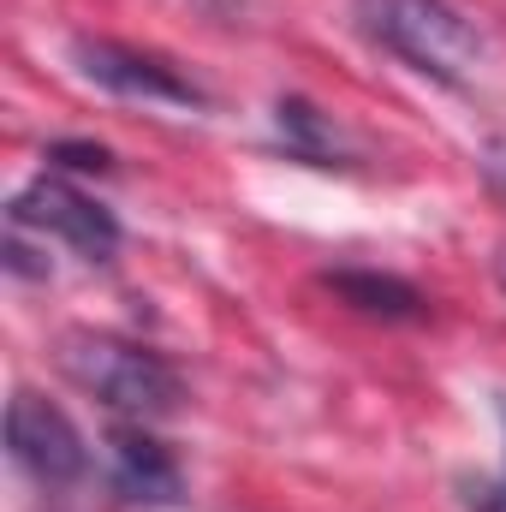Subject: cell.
<instances>
[{"mask_svg":"<svg viewBox=\"0 0 506 512\" xmlns=\"http://www.w3.org/2000/svg\"><path fill=\"white\" fill-rule=\"evenodd\" d=\"M352 18L376 48L435 84H465L489 54L477 18L459 0H352Z\"/></svg>","mask_w":506,"mask_h":512,"instance_id":"6da1fadb","label":"cell"},{"mask_svg":"<svg viewBox=\"0 0 506 512\" xmlns=\"http://www.w3.org/2000/svg\"><path fill=\"white\" fill-rule=\"evenodd\" d=\"M60 370L126 423H161L185 399L179 370L161 352L120 340V334H66L60 340Z\"/></svg>","mask_w":506,"mask_h":512,"instance_id":"7a4b0ae2","label":"cell"},{"mask_svg":"<svg viewBox=\"0 0 506 512\" xmlns=\"http://www.w3.org/2000/svg\"><path fill=\"white\" fill-rule=\"evenodd\" d=\"M6 453L42 489H72L90 471V447H84L78 423L54 399H42L30 387H18L12 405H6Z\"/></svg>","mask_w":506,"mask_h":512,"instance_id":"3957f363","label":"cell"},{"mask_svg":"<svg viewBox=\"0 0 506 512\" xmlns=\"http://www.w3.org/2000/svg\"><path fill=\"white\" fill-rule=\"evenodd\" d=\"M6 221L66 239L84 262H114V256H120V239H126L120 221H114V209H102L96 197H84L78 185H66V179H54V173L30 179V185L6 203Z\"/></svg>","mask_w":506,"mask_h":512,"instance_id":"277c9868","label":"cell"},{"mask_svg":"<svg viewBox=\"0 0 506 512\" xmlns=\"http://www.w3.org/2000/svg\"><path fill=\"white\" fill-rule=\"evenodd\" d=\"M72 60L90 84L131 96V102H167V108H209V96L167 60L131 42H108V36H72Z\"/></svg>","mask_w":506,"mask_h":512,"instance_id":"5b68a950","label":"cell"},{"mask_svg":"<svg viewBox=\"0 0 506 512\" xmlns=\"http://www.w3.org/2000/svg\"><path fill=\"white\" fill-rule=\"evenodd\" d=\"M114 489L126 501H149V507H173L185 489V471L173 459L167 441H155L143 423H120L114 429Z\"/></svg>","mask_w":506,"mask_h":512,"instance_id":"8992f818","label":"cell"},{"mask_svg":"<svg viewBox=\"0 0 506 512\" xmlns=\"http://www.w3.org/2000/svg\"><path fill=\"white\" fill-rule=\"evenodd\" d=\"M322 286H328L340 304H352L358 316H376V322H423V316H429V298H423L411 280H399V274H376V268H328Z\"/></svg>","mask_w":506,"mask_h":512,"instance_id":"52a82bcc","label":"cell"},{"mask_svg":"<svg viewBox=\"0 0 506 512\" xmlns=\"http://www.w3.org/2000/svg\"><path fill=\"white\" fill-rule=\"evenodd\" d=\"M274 126H280V143H286L298 161H310V167H346V143H340L334 120H328L316 102L280 96V102H274Z\"/></svg>","mask_w":506,"mask_h":512,"instance_id":"ba28073f","label":"cell"},{"mask_svg":"<svg viewBox=\"0 0 506 512\" xmlns=\"http://www.w3.org/2000/svg\"><path fill=\"white\" fill-rule=\"evenodd\" d=\"M42 161H48V167H72V173H114V149H108V143H78V137L48 143Z\"/></svg>","mask_w":506,"mask_h":512,"instance_id":"9c48e42d","label":"cell"},{"mask_svg":"<svg viewBox=\"0 0 506 512\" xmlns=\"http://www.w3.org/2000/svg\"><path fill=\"white\" fill-rule=\"evenodd\" d=\"M6 268H12V274H30V280H48V262H36V251L18 239V227H12V239H6Z\"/></svg>","mask_w":506,"mask_h":512,"instance_id":"30bf717a","label":"cell"},{"mask_svg":"<svg viewBox=\"0 0 506 512\" xmlns=\"http://www.w3.org/2000/svg\"><path fill=\"white\" fill-rule=\"evenodd\" d=\"M465 507L471 512H506V477H495V483H465Z\"/></svg>","mask_w":506,"mask_h":512,"instance_id":"8fae6325","label":"cell"}]
</instances>
